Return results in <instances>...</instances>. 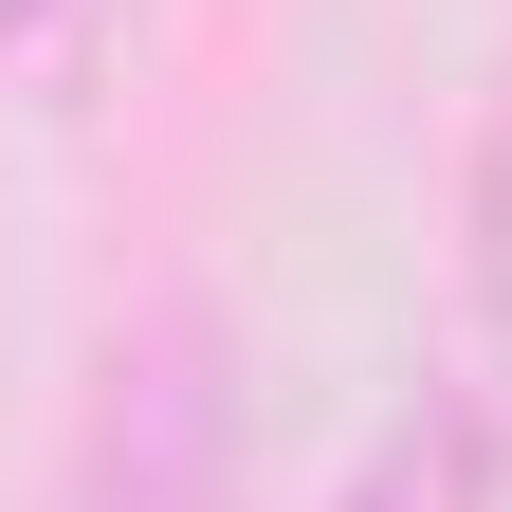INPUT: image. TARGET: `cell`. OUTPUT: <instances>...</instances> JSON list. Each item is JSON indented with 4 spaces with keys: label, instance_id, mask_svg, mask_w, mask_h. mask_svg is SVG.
<instances>
[{
    "label": "cell",
    "instance_id": "cell-1",
    "mask_svg": "<svg viewBox=\"0 0 512 512\" xmlns=\"http://www.w3.org/2000/svg\"><path fill=\"white\" fill-rule=\"evenodd\" d=\"M55 512H238V330L202 293H165V311L110 330Z\"/></svg>",
    "mask_w": 512,
    "mask_h": 512
},
{
    "label": "cell",
    "instance_id": "cell-2",
    "mask_svg": "<svg viewBox=\"0 0 512 512\" xmlns=\"http://www.w3.org/2000/svg\"><path fill=\"white\" fill-rule=\"evenodd\" d=\"M330 512H494V403L476 384H421V403H384V439L348 458Z\"/></svg>",
    "mask_w": 512,
    "mask_h": 512
},
{
    "label": "cell",
    "instance_id": "cell-3",
    "mask_svg": "<svg viewBox=\"0 0 512 512\" xmlns=\"http://www.w3.org/2000/svg\"><path fill=\"white\" fill-rule=\"evenodd\" d=\"M458 275H476V311L512 330V92H494V128H476V183H458Z\"/></svg>",
    "mask_w": 512,
    "mask_h": 512
},
{
    "label": "cell",
    "instance_id": "cell-4",
    "mask_svg": "<svg viewBox=\"0 0 512 512\" xmlns=\"http://www.w3.org/2000/svg\"><path fill=\"white\" fill-rule=\"evenodd\" d=\"M92 19H110V0H0V55H74Z\"/></svg>",
    "mask_w": 512,
    "mask_h": 512
}]
</instances>
